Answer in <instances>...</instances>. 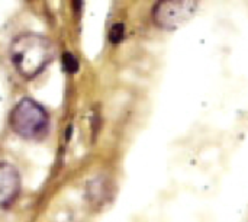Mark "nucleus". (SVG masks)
<instances>
[{"mask_svg":"<svg viewBox=\"0 0 248 222\" xmlns=\"http://www.w3.org/2000/svg\"><path fill=\"white\" fill-rule=\"evenodd\" d=\"M62 65H64V70L67 73H70V74L78 71V61H77V58L71 52H64V55H62Z\"/></svg>","mask_w":248,"mask_h":222,"instance_id":"39448f33","label":"nucleus"},{"mask_svg":"<svg viewBox=\"0 0 248 222\" xmlns=\"http://www.w3.org/2000/svg\"><path fill=\"white\" fill-rule=\"evenodd\" d=\"M124 38H125V26L122 23H115L110 28V32H109L110 42L112 44H119Z\"/></svg>","mask_w":248,"mask_h":222,"instance_id":"423d86ee","label":"nucleus"},{"mask_svg":"<svg viewBox=\"0 0 248 222\" xmlns=\"http://www.w3.org/2000/svg\"><path fill=\"white\" fill-rule=\"evenodd\" d=\"M73 4H74L76 12H80L81 7H83V0H73Z\"/></svg>","mask_w":248,"mask_h":222,"instance_id":"0eeeda50","label":"nucleus"},{"mask_svg":"<svg viewBox=\"0 0 248 222\" xmlns=\"http://www.w3.org/2000/svg\"><path fill=\"white\" fill-rule=\"evenodd\" d=\"M10 127L25 140H42L49 129V116L39 103L25 97L10 113Z\"/></svg>","mask_w":248,"mask_h":222,"instance_id":"f03ea898","label":"nucleus"},{"mask_svg":"<svg viewBox=\"0 0 248 222\" xmlns=\"http://www.w3.org/2000/svg\"><path fill=\"white\" fill-rule=\"evenodd\" d=\"M20 192V176L15 166L0 163V208L10 206Z\"/></svg>","mask_w":248,"mask_h":222,"instance_id":"20e7f679","label":"nucleus"},{"mask_svg":"<svg viewBox=\"0 0 248 222\" xmlns=\"http://www.w3.org/2000/svg\"><path fill=\"white\" fill-rule=\"evenodd\" d=\"M54 55L51 42L35 33L17 36L10 47V57L17 71L25 77L41 73Z\"/></svg>","mask_w":248,"mask_h":222,"instance_id":"f257e3e1","label":"nucleus"},{"mask_svg":"<svg viewBox=\"0 0 248 222\" xmlns=\"http://www.w3.org/2000/svg\"><path fill=\"white\" fill-rule=\"evenodd\" d=\"M198 0H158L153 9V19L161 29H177L196 12Z\"/></svg>","mask_w":248,"mask_h":222,"instance_id":"7ed1b4c3","label":"nucleus"}]
</instances>
